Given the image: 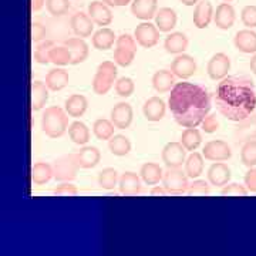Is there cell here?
<instances>
[{"label":"cell","mask_w":256,"mask_h":256,"mask_svg":"<svg viewBox=\"0 0 256 256\" xmlns=\"http://www.w3.org/2000/svg\"><path fill=\"white\" fill-rule=\"evenodd\" d=\"M117 82V64L114 62H102L98 64L92 78V92L97 96H104L110 92Z\"/></svg>","instance_id":"cell-4"},{"label":"cell","mask_w":256,"mask_h":256,"mask_svg":"<svg viewBox=\"0 0 256 256\" xmlns=\"http://www.w3.org/2000/svg\"><path fill=\"white\" fill-rule=\"evenodd\" d=\"M117 42V37L114 30H111L110 28H101L100 30H97L92 34V43L94 48L100 50V52H106L110 50L112 44Z\"/></svg>","instance_id":"cell-27"},{"label":"cell","mask_w":256,"mask_h":256,"mask_svg":"<svg viewBox=\"0 0 256 256\" xmlns=\"http://www.w3.org/2000/svg\"><path fill=\"white\" fill-rule=\"evenodd\" d=\"M120 192L126 196H134L141 192V181L140 176L132 171H127L120 176Z\"/></svg>","instance_id":"cell-23"},{"label":"cell","mask_w":256,"mask_h":256,"mask_svg":"<svg viewBox=\"0 0 256 256\" xmlns=\"http://www.w3.org/2000/svg\"><path fill=\"white\" fill-rule=\"evenodd\" d=\"M210 184L206 182L205 180H194L190 184V188H188V195H210Z\"/></svg>","instance_id":"cell-47"},{"label":"cell","mask_w":256,"mask_h":256,"mask_svg":"<svg viewBox=\"0 0 256 256\" xmlns=\"http://www.w3.org/2000/svg\"><path fill=\"white\" fill-rule=\"evenodd\" d=\"M48 100V87L46 82H34L32 84V108L34 111L42 110Z\"/></svg>","instance_id":"cell-32"},{"label":"cell","mask_w":256,"mask_h":256,"mask_svg":"<svg viewBox=\"0 0 256 256\" xmlns=\"http://www.w3.org/2000/svg\"><path fill=\"white\" fill-rule=\"evenodd\" d=\"M162 186L171 195H184L190 188L188 175L186 172H182L180 168H168L164 172Z\"/></svg>","instance_id":"cell-7"},{"label":"cell","mask_w":256,"mask_h":256,"mask_svg":"<svg viewBox=\"0 0 256 256\" xmlns=\"http://www.w3.org/2000/svg\"><path fill=\"white\" fill-rule=\"evenodd\" d=\"M185 172L188 178L198 180V176L204 172V156L200 152H191L185 161Z\"/></svg>","instance_id":"cell-35"},{"label":"cell","mask_w":256,"mask_h":256,"mask_svg":"<svg viewBox=\"0 0 256 256\" xmlns=\"http://www.w3.org/2000/svg\"><path fill=\"white\" fill-rule=\"evenodd\" d=\"M240 20H242V23H244L248 28H256V6H254V4L245 6V8L242 9V13H240Z\"/></svg>","instance_id":"cell-46"},{"label":"cell","mask_w":256,"mask_h":256,"mask_svg":"<svg viewBox=\"0 0 256 256\" xmlns=\"http://www.w3.org/2000/svg\"><path fill=\"white\" fill-rule=\"evenodd\" d=\"M87 108H88V101H87V98L82 94H73L64 102L66 112L70 117H74V118L82 117L84 112L87 111Z\"/></svg>","instance_id":"cell-26"},{"label":"cell","mask_w":256,"mask_h":256,"mask_svg":"<svg viewBox=\"0 0 256 256\" xmlns=\"http://www.w3.org/2000/svg\"><path fill=\"white\" fill-rule=\"evenodd\" d=\"M76 156H77L80 168H84V170H92L94 166H97L101 160L98 148L92 146H84Z\"/></svg>","instance_id":"cell-24"},{"label":"cell","mask_w":256,"mask_h":256,"mask_svg":"<svg viewBox=\"0 0 256 256\" xmlns=\"http://www.w3.org/2000/svg\"><path fill=\"white\" fill-rule=\"evenodd\" d=\"M168 107L180 126L196 128L210 114V92L205 87L194 82H176L170 94Z\"/></svg>","instance_id":"cell-2"},{"label":"cell","mask_w":256,"mask_h":256,"mask_svg":"<svg viewBox=\"0 0 256 256\" xmlns=\"http://www.w3.org/2000/svg\"><path fill=\"white\" fill-rule=\"evenodd\" d=\"M245 186L248 191L256 192V168H250L245 175Z\"/></svg>","instance_id":"cell-52"},{"label":"cell","mask_w":256,"mask_h":256,"mask_svg":"<svg viewBox=\"0 0 256 256\" xmlns=\"http://www.w3.org/2000/svg\"><path fill=\"white\" fill-rule=\"evenodd\" d=\"M150 194H151V195H158V196H165L168 192H166V190H165L164 186H158V185H156V186H154V188L151 190Z\"/></svg>","instance_id":"cell-54"},{"label":"cell","mask_w":256,"mask_h":256,"mask_svg":"<svg viewBox=\"0 0 256 256\" xmlns=\"http://www.w3.org/2000/svg\"><path fill=\"white\" fill-rule=\"evenodd\" d=\"M249 66H250V72L256 76V54L252 57V60H250V64H249Z\"/></svg>","instance_id":"cell-56"},{"label":"cell","mask_w":256,"mask_h":256,"mask_svg":"<svg viewBox=\"0 0 256 256\" xmlns=\"http://www.w3.org/2000/svg\"><path fill=\"white\" fill-rule=\"evenodd\" d=\"M50 63L57 67H63L67 64H72V54L66 46H54L50 53Z\"/></svg>","instance_id":"cell-41"},{"label":"cell","mask_w":256,"mask_h":256,"mask_svg":"<svg viewBox=\"0 0 256 256\" xmlns=\"http://www.w3.org/2000/svg\"><path fill=\"white\" fill-rule=\"evenodd\" d=\"M94 24L96 23L88 16V13H82V12H77L70 20V26H72L74 34L77 37H82V38L92 36Z\"/></svg>","instance_id":"cell-17"},{"label":"cell","mask_w":256,"mask_h":256,"mask_svg":"<svg viewBox=\"0 0 256 256\" xmlns=\"http://www.w3.org/2000/svg\"><path fill=\"white\" fill-rule=\"evenodd\" d=\"M54 46L56 44L53 40H46V42L38 43L34 50V62L38 64L50 63V53Z\"/></svg>","instance_id":"cell-43"},{"label":"cell","mask_w":256,"mask_h":256,"mask_svg":"<svg viewBox=\"0 0 256 256\" xmlns=\"http://www.w3.org/2000/svg\"><path fill=\"white\" fill-rule=\"evenodd\" d=\"M118 181V172L114 168H104L98 174V185L106 191L114 190Z\"/></svg>","instance_id":"cell-40"},{"label":"cell","mask_w":256,"mask_h":256,"mask_svg":"<svg viewBox=\"0 0 256 256\" xmlns=\"http://www.w3.org/2000/svg\"><path fill=\"white\" fill-rule=\"evenodd\" d=\"M181 2H182V4H185V6H194V4H198L200 0H181Z\"/></svg>","instance_id":"cell-57"},{"label":"cell","mask_w":256,"mask_h":256,"mask_svg":"<svg viewBox=\"0 0 256 256\" xmlns=\"http://www.w3.org/2000/svg\"><path fill=\"white\" fill-rule=\"evenodd\" d=\"M216 108L225 118L240 122L249 118L256 108L255 84L248 76L225 77L215 92Z\"/></svg>","instance_id":"cell-1"},{"label":"cell","mask_w":256,"mask_h":256,"mask_svg":"<svg viewBox=\"0 0 256 256\" xmlns=\"http://www.w3.org/2000/svg\"><path fill=\"white\" fill-rule=\"evenodd\" d=\"M46 8L52 16H63L70 9V0H46Z\"/></svg>","instance_id":"cell-45"},{"label":"cell","mask_w":256,"mask_h":256,"mask_svg":"<svg viewBox=\"0 0 256 256\" xmlns=\"http://www.w3.org/2000/svg\"><path fill=\"white\" fill-rule=\"evenodd\" d=\"M102 2L108 4L110 8H121V6H127L132 0H102Z\"/></svg>","instance_id":"cell-53"},{"label":"cell","mask_w":256,"mask_h":256,"mask_svg":"<svg viewBox=\"0 0 256 256\" xmlns=\"http://www.w3.org/2000/svg\"><path fill=\"white\" fill-rule=\"evenodd\" d=\"M202 142V134L196 128H185L181 136V144L186 151H196Z\"/></svg>","instance_id":"cell-37"},{"label":"cell","mask_w":256,"mask_h":256,"mask_svg":"<svg viewBox=\"0 0 256 256\" xmlns=\"http://www.w3.org/2000/svg\"><path fill=\"white\" fill-rule=\"evenodd\" d=\"M154 18H156V26L162 33H170L171 30H174V28L176 26V20H178L175 10L171 8L160 9L156 12Z\"/></svg>","instance_id":"cell-28"},{"label":"cell","mask_w":256,"mask_h":256,"mask_svg":"<svg viewBox=\"0 0 256 256\" xmlns=\"http://www.w3.org/2000/svg\"><path fill=\"white\" fill-rule=\"evenodd\" d=\"M68 137L77 146H86L90 141V130L82 121H74L68 126Z\"/></svg>","instance_id":"cell-33"},{"label":"cell","mask_w":256,"mask_h":256,"mask_svg":"<svg viewBox=\"0 0 256 256\" xmlns=\"http://www.w3.org/2000/svg\"><path fill=\"white\" fill-rule=\"evenodd\" d=\"M114 88H116L117 96L122 97V98H128V97L132 96V92L136 90V84L130 77H121L116 82Z\"/></svg>","instance_id":"cell-44"},{"label":"cell","mask_w":256,"mask_h":256,"mask_svg":"<svg viewBox=\"0 0 256 256\" xmlns=\"http://www.w3.org/2000/svg\"><path fill=\"white\" fill-rule=\"evenodd\" d=\"M134 38L141 47L151 48L156 46L160 40V30L156 24L150 22H142L134 30Z\"/></svg>","instance_id":"cell-10"},{"label":"cell","mask_w":256,"mask_h":256,"mask_svg":"<svg viewBox=\"0 0 256 256\" xmlns=\"http://www.w3.org/2000/svg\"><path fill=\"white\" fill-rule=\"evenodd\" d=\"M108 150H110L112 156H126L131 151V142L126 136L118 134V136H114L108 141Z\"/></svg>","instance_id":"cell-38"},{"label":"cell","mask_w":256,"mask_h":256,"mask_svg":"<svg viewBox=\"0 0 256 256\" xmlns=\"http://www.w3.org/2000/svg\"><path fill=\"white\" fill-rule=\"evenodd\" d=\"M171 72L175 77H180L181 80H186L192 77L196 72V62L195 58L188 54H178L171 63Z\"/></svg>","instance_id":"cell-12"},{"label":"cell","mask_w":256,"mask_h":256,"mask_svg":"<svg viewBox=\"0 0 256 256\" xmlns=\"http://www.w3.org/2000/svg\"><path fill=\"white\" fill-rule=\"evenodd\" d=\"M235 18H236L235 9L229 3H220L214 14V22H215L216 28L220 30H229L234 26Z\"/></svg>","instance_id":"cell-19"},{"label":"cell","mask_w":256,"mask_h":256,"mask_svg":"<svg viewBox=\"0 0 256 256\" xmlns=\"http://www.w3.org/2000/svg\"><path fill=\"white\" fill-rule=\"evenodd\" d=\"M44 4H46V0H32V10L38 12V10H42Z\"/></svg>","instance_id":"cell-55"},{"label":"cell","mask_w":256,"mask_h":256,"mask_svg":"<svg viewBox=\"0 0 256 256\" xmlns=\"http://www.w3.org/2000/svg\"><path fill=\"white\" fill-rule=\"evenodd\" d=\"M54 176L53 166L47 162H36L32 166V181L36 185H44Z\"/></svg>","instance_id":"cell-34"},{"label":"cell","mask_w":256,"mask_h":256,"mask_svg":"<svg viewBox=\"0 0 256 256\" xmlns=\"http://www.w3.org/2000/svg\"><path fill=\"white\" fill-rule=\"evenodd\" d=\"M165 111H166V106L162 98L160 97H151L144 102L142 106V112L144 117L151 122H158L164 118Z\"/></svg>","instance_id":"cell-18"},{"label":"cell","mask_w":256,"mask_h":256,"mask_svg":"<svg viewBox=\"0 0 256 256\" xmlns=\"http://www.w3.org/2000/svg\"><path fill=\"white\" fill-rule=\"evenodd\" d=\"M114 130H116V126L112 124L111 120L98 118L92 124V132L101 141H110L111 138L114 137Z\"/></svg>","instance_id":"cell-36"},{"label":"cell","mask_w":256,"mask_h":256,"mask_svg":"<svg viewBox=\"0 0 256 256\" xmlns=\"http://www.w3.org/2000/svg\"><path fill=\"white\" fill-rule=\"evenodd\" d=\"M230 68V58L225 53H216L210 58L206 72L212 80H224Z\"/></svg>","instance_id":"cell-11"},{"label":"cell","mask_w":256,"mask_h":256,"mask_svg":"<svg viewBox=\"0 0 256 256\" xmlns=\"http://www.w3.org/2000/svg\"><path fill=\"white\" fill-rule=\"evenodd\" d=\"M234 44L240 53H245V54L256 53V33L250 28L239 30L235 34Z\"/></svg>","instance_id":"cell-21"},{"label":"cell","mask_w":256,"mask_h":256,"mask_svg":"<svg viewBox=\"0 0 256 256\" xmlns=\"http://www.w3.org/2000/svg\"><path fill=\"white\" fill-rule=\"evenodd\" d=\"M80 165L77 161L76 154H67L57 158L53 165V171H54L56 181L58 182H72L77 176Z\"/></svg>","instance_id":"cell-6"},{"label":"cell","mask_w":256,"mask_h":256,"mask_svg":"<svg viewBox=\"0 0 256 256\" xmlns=\"http://www.w3.org/2000/svg\"><path fill=\"white\" fill-rule=\"evenodd\" d=\"M140 175L146 185H156L164 178L162 168L156 162H146L140 170Z\"/></svg>","instance_id":"cell-31"},{"label":"cell","mask_w":256,"mask_h":256,"mask_svg":"<svg viewBox=\"0 0 256 256\" xmlns=\"http://www.w3.org/2000/svg\"><path fill=\"white\" fill-rule=\"evenodd\" d=\"M88 16L92 20L101 28L108 26L112 22V12H111L110 6L106 4L102 0H94L88 4Z\"/></svg>","instance_id":"cell-13"},{"label":"cell","mask_w":256,"mask_h":256,"mask_svg":"<svg viewBox=\"0 0 256 256\" xmlns=\"http://www.w3.org/2000/svg\"><path fill=\"white\" fill-rule=\"evenodd\" d=\"M236 137L240 141H252L256 137V116H250L249 118L240 121V126L236 130Z\"/></svg>","instance_id":"cell-39"},{"label":"cell","mask_w":256,"mask_h":256,"mask_svg":"<svg viewBox=\"0 0 256 256\" xmlns=\"http://www.w3.org/2000/svg\"><path fill=\"white\" fill-rule=\"evenodd\" d=\"M137 53V42L130 34H121L117 37L114 50V63L120 67H128L134 62Z\"/></svg>","instance_id":"cell-5"},{"label":"cell","mask_w":256,"mask_h":256,"mask_svg":"<svg viewBox=\"0 0 256 256\" xmlns=\"http://www.w3.org/2000/svg\"><path fill=\"white\" fill-rule=\"evenodd\" d=\"M214 6L208 0L200 2L194 10V24L196 28H206L214 18Z\"/></svg>","instance_id":"cell-20"},{"label":"cell","mask_w":256,"mask_h":256,"mask_svg":"<svg viewBox=\"0 0 256 256\" xmlns=\"http://www.w3.org/2000/svg\"><path fill=\"white\" fill-rule=\"evenodd\" d=\"M175 84V76L170 70H158L152 76V87L158 92H171Z\"/></svg>","instance_id":"cell-30"},{"label":"cell","mask_w":256,"mask_h":256,"mask_svg":"<svg viewBox=\"0 0 256 256\" xmlns=\"http://www.w3.org/2000/svg\"><path fill=\"white\" fill-rule=\"evenodd\" d=\"M43 132L50 138H60L68 130V114L62 107H48L42 117Z\"/></svg>","instance_id":"cell-3"},{"label":"cell","mask_w":256,"mask_h":256,"mask_svg":"<svg viewBox=\"0 0 256 256\" xmlns=\"http://www.w3.org/2000/svg\"><path fill=\"white\" fill-rule=\"evenodd\" d=\"M240 161L245 166H256V140L248 141L240 150Z\"/></svg>","instance_id":"cell-42"},{"label":"cell","mask_w":256,"mask_h":256,"mask_svg":"<svg viewBox=\"0 0 256 256\" xmlns=\"http://www.w3.org/2000/svg\"><path fill=\"white\" fill-rule=\"evenodd\" d=\"M188 47V37L182 32H174L165 37L164 48L170 54H182Z\"/></svg>","instance_id":"cell-25"},{"label":"cell","mask_w":256,"mask_h":256,"mask_svg":"<svg viewBox=\"0 0 256 256\" xmlns=\"http://www.w3.org/2000/svg\"><path fill=\"white\" fill-rule=\"evenodd\" d=\"M220 194H222V195H236V196H246L248 190H246V186H244V185H240V184L232 182V184H228V185H225V186L222 188Z\"/></svg>","instance_id":"cell-48"},{"label":"cell","mask_w":256,"mask_h":256,"mask_svg":"<svg viewBox=\"0 0 256 256\" xmlns=\"http://www.w3.org/2000/svg\"><path fill=\"white\" fill-rule=\"evenodd\" d=\"M230 180V168L224 162H214L208 170V181L214 186H225Z\"/></svg>","instance_id":"cell-22"},{"label":"cell","mask_w":256,"mask_h":256,"mask_svg":"<svg viewBox=\"0 0 256 256\" xmlns=\"http://www.w3.org/2000/svg\"><path fill=\"white\" fill-rule=\"evenodd\" d=\"M68 80H70V76L67 73V70L57 67V68H52L47 73L46 86L52 92H60L64 87H67Z\"/></svg>","instance_id":"cell-29"},{"label":"cell","mask_w":256,"mask_h":256,"mask_svg":"<svg viewBox=\"0 0 256 256\" xmlns=\"http://www.w3.org/2000/svg\"><path fill=\"white\" fill-rule=\"evenodd\" d=\"M47 34V28L42 24V23H37L34 22L33 24H32V40L34 42V43H40Z\"/></svg>","instance_id":"cell-51"},{"label":"cell","mask_w":256,"mask_h":256,"mask_svg":"<svg viewBox=\"0 0 256 256\" xmlns=\"http://www.w3.org/2000/svg\"><path fill=\"white\" fill-rule=\"evenodd\" d=\"M186 161V150L181 142H168L162 148V162L166 168H181Z\"/></svg>","instance_id":"cell-9"},{"label":"cell","mask_w":256,"mask_h":256,"mask_svg":"<svg viewBox=\"0 0 256 256\" xmlns=\"http://www.w3.org/2000/svg\"><path fill=\"white\" fill-rule=\"evenodd\" d=\"M202 130L206 132V134H214V132H216L218 131V128H220V122H218V120H216V116L215 114H210V116H206L205 120L202 121Z\"/></svg>","instance_id":"cell-49"},{"label":"cell","mask_w":256,"mask_h":256,"mask_svg":"<svg viewBox=\"0 0 256 256\" xmlns=\"http://www.w3.org/2000/svg\"><path fill=\"white\" fill-rule=\"evenodd\" d=\"M158 12V0H132L131 13L142 22H150Z\"/></svg>","instance_id":"cell-16"},{"label":"cell","mask_w":256,"mask_h":256,"mask_svg":"<svg viewBox=\"0 0 256 256\" xmlns=\"http://www.w3.org/2000/svg\"><path fill=\"white\" fill-rule=\"evenodd\" d=\"M202 156L208 161L224 162V161H228L232 156V150L228 142H225L222 140H212L205 144L204 150H202Z\"/></svg>","instance_id":"cell-8"},{"label":"cell","mask_w":256,"mask_h":256,"mask_svg":"<svg viewBox=\"0 0 256 256\" xmlns=\"http://www.w3.org/2000/svg\"><path fill=\"white\" fill-rule=\"evenodd\" d=\"M64 46L68 48L70 54H72V64L84 63L88 57V44L84 42L82 37H70L64 42Z\"/></svg>","instance_id":"cell-15"},{"label":"cell","mask_w":256,"mask_h":256,"mask_svg":"<svg viewBox=\"0 0 256 256\" xmlns=\"http://www.w3.org/2000/svg\"><path fill=\"white\" fill-rule=\"evenodd\" d=\"M132 117H134L132 107L126 101L116 104L111 110V121L116 128H120V130H126L130 127L132 122Z\"/></svg>","instance_id":"cell-14"},{"label":"cell","mask_w":256,"mask_h":256,"mask_svg":"<svg viewBox=\"0 0 256 256\" xmlns=\"http://www.w3.org/2000/svg\"><path fill=\"white\" fill-rule=\"evenodd\" d=\"M225 2H226V3H228V2H232V0H225Z\"/></svg>","instance_id":"cell-58"},{"label":"cell","mask_w":256,"mask_h":256,"mask_svg":"<svg viewBox=\"0 0 256 256\" xmlns=\"http://www.w3.org/2000/svg\"><path fill=\"white\" fill-rule=\"evenodd\" d=\"M78 194L76 185L70 182H62L57 188L54 190V195L58 196H76Z\"/></svg>","instance_id":"cell-50"}]
</instances>
